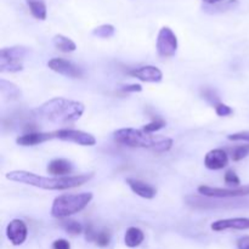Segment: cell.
I'll return each instance as SVG.
<instances>
[{"label":"cell","mask_w":249,"mask_h":249,"mask_svg":"<svg viewBox=\"0 0 249 249\" xmlns=\"http://www.w3.org/2000/svg\"><path fill=\"white\" fill-rule=\"evenodd\" d=\"M94 178V173L80 175H70V177H40L34 173L26 170H14L6 174V179L10 181L19 182V184L29 185V186L39 187L43 190H53V191H62V190L74 189L82 186Z\"/></svg>","instance_id":"1"},{"label":"cell","mask_w":249,"mask_h":249,"mask_svg":"<svg viewBox=\"0 0 249 249\" xmlns=\"http://www.w3.org/2000/svg\"><path fill=\"white\" fill-rule=\"evenodd\" d=\"M84 111L85 106L82 102L55 97L34 109V114L49 123L68 124L78 121Z\"/></svg>","instance_id":"2"},{"label":"cell","mask_w":249,"mask_h":249,"mask_svg":"<svg viewBox=\"0 0 249 249\" xmlns=\"http://www.w3.org/2000/svg\"><path fill=\"white\" fill-rule=\"evenodd\" d=\"M114 141L123 146L138 148H148L153 152H168L173 147V140L165 136H156L133 128L118 129L113 133Z\"/></svg>","instance_id":"3"},{"label":"cell","mask_w":249,"mask_h":249,"mask_svg":"<svg viewBox=\"0 0 249 249\" xmlns=\"http://www.w3.org/2000/svg\"><path fill=\"white\" fill-rule=\"evenodd\" d=\"M91 192H83L75 195H61L53 199L51 207V215L57 219H66L68 216L82 212L92 199Z\"/></svg>","instance_id":"4"},{"label":"cell","mask_w":249,"mask_h":249,"mask_svg":"<svg viewBox=\"0 0 249 249\" xmlns=\"http://www.w3.org/2000/svg\"><path fill=\"white\" fill-rule=\"evenodd\" d=\"M186 204L197 211H225V209L249 208V199L213 198L206 196H187Z\"/></svg>","instance_id":"5"},{"label":"cell","mask_w":249,"mask_h":249,"mask_svg":"<svg viewBox=\"0 0 249 249\" xmlns=\"http://www.w3.org/2000/svg\"><path fill=\"white\" fill-rule=\"evenodd\" d=\"M29 53L24 46H11L0 50V72L16 73L23 70V61Z\"/></svg>","instance_id":"6"},{"label":"cell","mask_w":249,"mask_h":249,"mask_svg":"<svg viewBox=\"0 0 249 249\" xmlns=\"http://www.w3.org/2000/svg\"><path fill=\"white\" fill-rule=\"evenodd\" d=\"M156 48L160 57H173L178 50L177 34L169 27L160 28V31L158 32Z\"/></svg>","instance_id":"7"},{"label":"cell","mask_w":249,"mask_h":249,"mask_svg":"<svg viewBox=\"0 0 249 249\" xmlns=\"http://www.w3.org/2000/svg\"><path fill=\"white\" fill-rule=\"evenodd\" d=\"M198 194L206 197L213 198H241V197L249 196V185L230 189H221V187H212L202 185L198 187Z\"/></svg>","instance_id":"8"},{"label":"cell","mask_w":249,"mask_h":249,"mask_svg":"<svg viewBox=\"0 0 249 249\" xmlns=\"http://www.w3.org/2000/svg\"><path fill=\"white\" fill-rule=\"evenodd\" d=\"M56 138L67 142L77 143L80 146H94L96 143V139L94 135L85 133L82 130H74V129H60L55 131Z\"/></svg>","instance_id":"9"},{"label":"cell","mask_w":249,"mask_h":249,"mask_svg":"<svg viewBox=\"0 0 249 249\" xmlns=\"http://www.w3.org/2000/svg\"><path fill=\"white\" fill-rule=\"evenodd\" d=\"M48 67L53 72L58 73L61 75H65L68 78H82L83 70L79 66L74 65L71 61L65 60L61 57L51 58L48 62Z\"/></svg>","instance_id":"10"},{"label":"cell","mask_w":249,"mask_h":249,"mask_svg":"<svg viewBox=\"0 0 249 249\" xmlns=\"http://www.w3.org/2000/svg\"><path fill=\"white\" fill-rule=\"evenodd\" d=\"M6 236L14 246L23 245L28 236V228L21 219H14L6 228Z\"/></svg>","instance_id":"11"},{"label":"cell","mask_w":249,"mask_h":249,"mask_svg":"<svg viewBox=\"0 0 249 249\" xmlns=\"http://www.w3.org/2000/svg\"><path fill=\"white\" fill-rule=\"evenodd\" d=\"M129 74L146 83H160L163 79L162 71L155 66H142V67L134 68L129 71Z\"/></svg>","instance_id":"12"},{"label":"cell","mask_w":249,"mask_h":249,"mask_svg":"<svg viewBox=\"0 0 249 249\" xmlns=\"http://www.w3.org/2000/svg\"><path fill=\"white\" fill-rule=\"evenodd\" d=\"M229 155L225 150L215 148L209 151L204 157V165L211 170H221L228 167Z\"/></svg>","instance_id":"13"},{"label":"cell","mask_w":249,"mask_h":249,"mask_svg":"<svg viewBox=\"0 0 249 249\" xmlns=\"http://www.w3.org/2000/svg\"><path fill=\"white\" fill-rule=\"evenodd\" d=\"M211 229L216 232L225 230H249V218H231L214 221Z\"/></svg>","instance_id":"14"},{"label":"cell","mask_w":249,"mask_h":249,"mask_svg":"<svg viewBox=\"0 0 249 249\" xmlns=\"http://www.w3.org/2000/svg\"><path fill=\"white\" fill-rule=\"evenodd\" d=\"M55 131L53 133H27L23 135L18 136L16 139V143L19 146H36L40 145V143L46 142L49 140L55 139Z\"/></svg>","instance_id":"15"},{"label":"cell","mask_w":249,"mask_h":249,"mask_svg":"<svg viewBox=\"0 0 249 249\" xmlns=\"http://www.w3.org/2000/svg\"><path fill=\"white\" fill-rule=\"evenodd\" d=\"M126 184L129 185V187H130L131 191H133L134 194L142 197V198L152 199L155 198L156 195H157V190H156L152 185L147 184V182L145 181H141V180L126 179Z\"/></svg>","instance_id":"16"},{"label":"cell","mask_w":249,"mask_h":249,"mask_svg":"<svg viewBox=\"0 0 249 249\" xmlns=\"http://www.w3.org/2000/svg\"><path fill=\"white\" fill-rule=\"evenodd\" d=\"M48 172L53 177H70L68 174L73 172V165L70 160H63V158H56L49 163Z\"/></svg>","instance_id":"17"},{"label":"cell","mask_w":249,"mask_h":249,"mask_svg":"<svg viewBox=\"0 0 249 249\" xmlns=\"http://www.w3.org/2000/svg\"><path fill=\"white\" fill-rule=\"evenodd\" d=\"M145 240V235H143L142 231L139 228L135 226H131L126 230L125 236H124V243L126 245V247L129 248H135L139 247L141 243Z\"/></svg>","instance_id":"18"},{"label":"cell","mask_w":249,"mask_h":249,"mask_svg":"<svg viewBox=\"0 0 249 249\" xmlns=\"http://www.w3.org/2000/svg\"><path fill=\"white\" fill-rule=\"evenodd\" d=\"M0 91L1 95L5 99L10 100V101H14V100L21 99L22 91L16 84L11 82H7V80L1 79L0 80Z\"/></svg>","instance_id":"19"},{"label":"cell","mask_w":249,"mask_h":249,"mask_svg":"<svg viewBox=\"0 0 249 249\" xmlns=\"http://www.w3.org/2000/svg\"><path fill=\"white\" fill-rule=\"evenodd\" d=\"M53 46H55L57 50L62 51V53H73L77 49L74 41L72 39H70L68 36H62V34H56L53 39Z\"/></svg>","instance_id":"20"},{"label":"cell","mask_w":249,"mask_h":249,"mask_svg":"<svg viewBox=\"0 0 249 249\" xmlns=\"http://www.w3.org/2000/svg\"><path fill=\"white\" fill-rule=\"evenodd\" d=\"M27 5H28L29 11L33 15V17H36V19H41V21L46 19L48 9L43 0H27Z\"/></svg>","instance_id":"21"},{"label":"cell","mask_w":249,"mask_h":249,"mask_svg":"<svg viewBox=\"0 0 249 249\" xmlns=\"http://www.w3.org/2000/svg\"><path fill=\"white\" fill-rule=\"evenodd\" d=\"M61 226H62L63 230L66 231L70 235H80L83 232V226L79 221L73 220V219L66 218L65 220L61 221Z\"/></svg>","instance_id":"22"},{"label":"cell","mask_w":249,"mask_h":249,"mask_svg":"<svg viewBox=\"0 0 249 249\" xmlns=\"http://www.w3.org/2000/svg\"><path fill=\"white\" fill-rule=\"evenodd\" d=\"M116 33V28L112 24H101V26L96 27V28L92 31V36H97V38H102V39H107L111 38V36H114Z\"/></svg>","instance_id":"23"},{"label":"cell","mask_w":249,"mask_h":249,"mask_svg":"<svg viewBox=\"0 0 249 249\" xmlns=\"http://www.w3.org/2000/svg\"><path fill=\"white\" fill-rule=\"evenodd\" d=\"M238 5V0H229V1H223L220 4L211 5V7H206V11L208 12H225L228 10L235 9Z\"/></svg>","instance_id":"24"},{"label":"cell","mask_w":249,"mask_h":249,"mask_svg":"<svg viewBox=\"0 0 249 249\" xmlns=\"http://www.w3.org/2000/svg\"><path fill=\"white\" fill-rule=\"evenodd\" d=\"M231 160L233 162H238V160H242L243 158H246L249 156V143L248 145H238L236 147H233L230 152Z\"/></svg>","instance_id":"25"},{"label":"cell","mask_w":249,"mask_h":249,"mask_svg":"<svg viewBox=\"0 0 249 249\" xmlns=\"http://www.w3.org/2000/svg\"><path fill=\"white\" fill-rule=\"evenodd\" d=\"M95 243H96L99 247H107L111 242V233L108 232L107 230H101V231H97L96 236H95Z\"/></svg>","instance_id":"26"},{"label":"cell","mask_w":249,"mask_h":249,"mask_svg":"<svg viewBox=\"0 0 249 249\" xmlns=\"http://www.w3.org/2000/svg\"><path fill=\"white\" fill-rule=\"evenodd\" d=\"M165 125H167L165 121H163V119H160V118H157V119H155V121L151 122V123L146 124V125L143 126L142 130L147 134H153V133H156V131H158V130H160V129L164 128Z\"/></svg>","instance_id":"27"},{"label":"cell","mask_w":249,"mask_h":249,"mask_svg":"<svg viewBox=\"0 0 249 249\" xmlns=\"http://www.w3.org/2000/svg\"><path fill=\"white\" fill-rule=\"evenodd\" d=\"M224 181H225V184H228L229 186L231 187H237L240 186L241 184L240 178L237 177V174H236L233 170H228V172L225 173V175H224Z\"/></svg>","instance_id":"28"},{"label":"cell","mask_w":249,"mask_h":249,"mask_svg":"<svg viewBox=\"0 0 249 249\" xmlns=\"http://www.w3.org/2000/svg\"><path fill=\"white\" fill-rule=\"evenodd\" d=\"M214 108H215L216 114H218L219 117H229L231 116V114H233V109L231 108L230 106H228V105L221 104V102L216 104L215 106H214Z\"/></svg>","instance_id":"29"},{"label":"cell","mask_w":249,"mask_h":249,"mask_svg":"<svg viewBox=\"0 0 249 249\" xmlns=\"http://www.w3.org/2000/svg\"><path fill=\"white\" fill-rule=\"evenodd\" d=\"M230 141H245L249 143V131H240V133L231 134L228 136Z\"/></svg>","instance_id":"30"},{"label":"cell","mask_w":249,"mask_h":249,"mask_svg":"<svg viewBox=\"0 0 249 249\" xmlns=\"http://www.w3.org/2000/svg\"><path fill=\"white\" fill-rule=\"evenodd\" d=\"M121 90L123 92H140L142 91V87L140 84H126L122 85Z\"/></svg>","instance_id":"31"},{"label":"cell","mask_w":249,"mask_h":249,"mask_svg":"<svg viewBox=\"0 0 249 249\" xmlns=\"http://www.w3.org/2000/svg\"><path fill=\"white\" fill-rule=\"evenodd\" d=\"M96 233L97 231L95 230L94 226L90 225V224L85 228V238H87V241H89V242H94Z\"/></svg>","instance_id":"32"},{"label":"cell","mask_w":249,"mask_h":249,"mask_svg":"<svg viewBox=\"0 0 249 249\" xmlns=\"http://www.w3.org/2000/svg\"><path fill=\"white\" fill-rule=\"evenodd\" d=\"M53 249H71V245L68 241L60 238L53 243Z\"/></svg>","instance_id":"33"},{"label":"cell","mask_w":249,"mask_h":249,"mask_svg":"<svg viewBox=\"0 0 249 249\" xmlns=\"http://www.w3.org/2000/svg\"><path fill=\"white\" fill-rule=\"evenodd\" d=\"M238 249H249V236H243L237 241Z\"/></svg>","instance_id":"34"},{"label":"cell","mask_w":249,"mask_h":249,"mask_svg":"<svg viewBox=\"0 0 249 249\" xmlns=\"http://www.w3.org/2000/svg\"><path fill=\"white\" fill-rule=\"evenodd\" d=\"M204 2H206L207 5H209V6H211V5H216V4H220V2H223V1H226V0H203Z\"/></svg>","instance_id":"35"}]
</instances>
